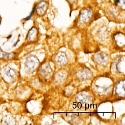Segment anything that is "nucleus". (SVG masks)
I'll return each instance as SVG.
<instances>
[{"mask_svg":"<svg viewBox=\"0 0 125 125\" xmlns=\"http://www.w3.org/2000/svg\"><path fill=\"white\" fill-rule=\"evenodd\" d=\"M48 7V3L45 0H41L35 6V10L39 16L43 15L46 11Z\"/></svg>","mask_w":125,"mask_h":125,"instance_id":"nucleus-1","label":"nucleus"},{"mask_svg":"<svg viewBox=\"0 0 125 125\" xmlns=\"http://www.w3.org/2000/svg\"><path fill=\"white\" fill-rule=\"evenodd\" d=\"M77 1V0H67V1L70 4H73L74 3H75V2Z\"/></svg>","mask_w":125,"mask_h":125,"instance_id":"nucleus-6","label":"nucleus"},{"mask_svg":"<svg viewBox=\"0 0 125 125\" xmlns=\"http://www.w3.org/2000/svg\"><path fill=\"white\" fill-rule=\"evenodd\" d=\"M0 55L4 58H9L10 56L9 54H8V53L4 52L3 51H2L1 49H0Z\"/></svg>","mask_w":125,"mask_h":125,"instance_id":"nucleus-4","label":"nucleus"},{"mask_svg":"<svg viewBox=\"0 0 125 125\" xmlns=\"http://www.w3.org/2000/svg\"><path fill=\"white\" fill-rule=\"evenodd\" d=\"M92 15V10L90 9L86 8L82 10L80 13V18L83 22H86L90 19Z\"/></svg>","mask_w":125,"mask_h":125,"instance_id":"nucleus-2","label":"nucleus"},{"mask_svg":"<svg viewBox=\"0 0 125 125\" xmlns=\"http://www.w3.org/2000/svg\"><path fill=\"white\" fill-rule=\"evenodd\" d=\"M4 75H5V77L7 79L11 80L14 77L15 75V72L10 68L7 67L4 69Z\"/></svg>","mask_w":125,"mask_h":125,"instance_id":"nucleus-3","label":"nucleus"},{"mask_svg":"<svg viewBox=\"0 0 125 125\" xmlns=\"http://www.w3.org/2000/svg\"><path fill=\"white\" fill-rule=\"evenodd\" d=\"M119 1L120 0H114V3L116 5H118V4H119Z\"/></svg>","mask_w":125,"mask_h":125,"instance_id":"nucleus-7","label":"nucleus"},{"mask_svg":"<svg viewBox=\"0 0 125 125\" xmlns=\"http://www.w3.org/2000/svg\"><path fill=\"white\" fill-rule=\"evenodd\" d=\"M125 0H120L119 4L117 6H119L121 7V8L124 9H125Z\"/></svg>","mask_w":125,"mask_h":125,"instance_id":"nucleus-5","label":"nucleus"}]
</instances>
